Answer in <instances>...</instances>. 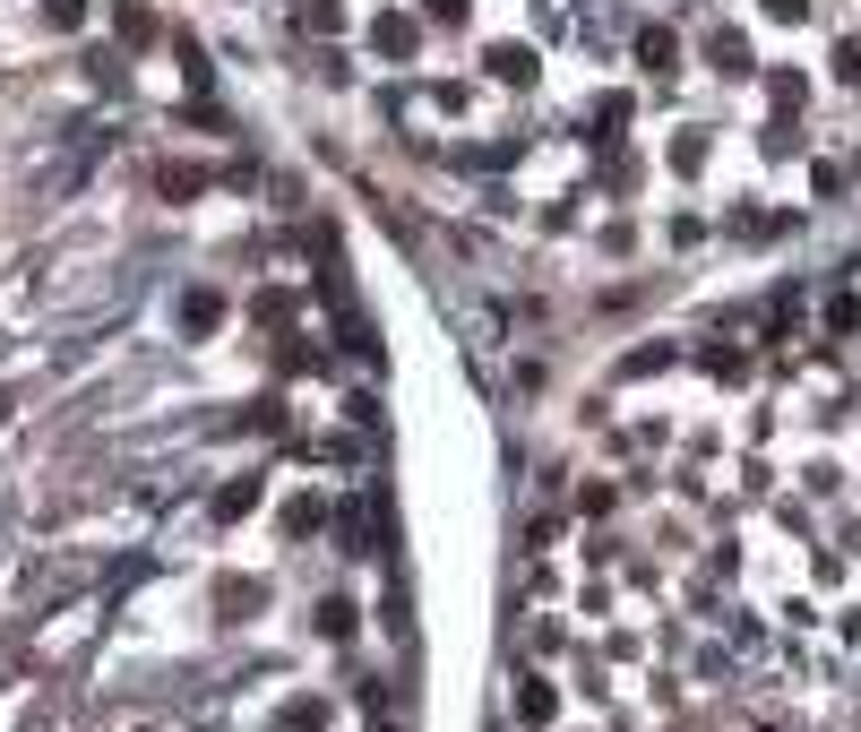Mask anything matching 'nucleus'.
<instances>
[{"mask_svg":"<svg viewBox=\"0 0 861 732\" xmlns=\"http://www.w3.org/2000/svg\"><path fill=\"white\" fill-rule=\"evenodd\" d=\"M216 319H225V302H216V293H190V302H181V328H190V337H207Z\"/></svg>","mask_w":861,"mask_h":732,"instance_id":"nucleus-2","label":"nucleus"},{"mask_svg":"<svg viewBox=\"0 0 861 732\" xmlns=\"http://www.w3.org/2000/svg\"><path fill=\"white\" fill-rule=\"evenodd\" d=\"M284 732H328V707H319V698H293V707H284Z\"/></svg>","mask_w":861,"mask_h":732,"instance_id":"nucleus-3","label":"nucleus"},{"mask_svg":"<svg viewBox=\"0 0 861 732\" xmlns=\"http://www.w3.org/2000/svg\"><path fill=\"white\" fill-rule=\"evenodd\" d=\"M370 43H379L388 61H405V52H414V26H405V17H379V26H370Z\"/></svg>","mask_w":861,"mask_h":732,"instance_id":"nucleus-1","label":"nucleus"}]
</instances>
